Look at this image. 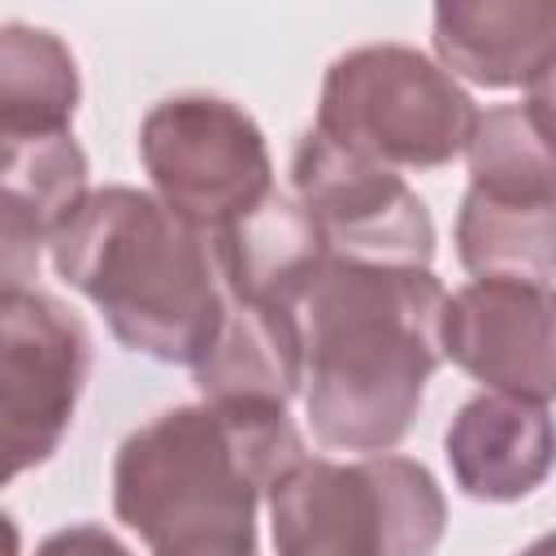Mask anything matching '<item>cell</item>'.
Masks as SVG:
<instances>
[{
	"instance_id": "cell-1",
	"label": "cell",
	"mask_w": 556,
	"mask_h": 556,
	"mask_svg": "<svg viewBox=\"0 0 556 556\" xmlns=\"http://www.w3.org/2000/svg\"><path fill=\"white\" fill-rule=\"evenodd\" d=\"M291 313L313 439L330 452H391L413 430L426 382L443 365V282L430 269L330 256Z\"/></svg>"
},
{
	"instance_id": "cell-2",
	"label": "cell",
	"mask_w": 556,
	"mask_h": 556,
	"mask_svg": "<svg viewBox=\"0 0 556 556\" xmlns=\"http://www.w3.org/2000/svg\"><path fill=\"white\" fill-rule=\"evenodd\" d=\"M300 460L287 408H165L117 447L113 513L152 556H256V508Z\"/></svg>"
},
{
	"instance_id": "cell-3",
	"label": "cell",
	"mask_w": 556,
	"mask_h": 556,
	"mask_svg": "<svg viewBox=\"0 0 556 556\" xmlns=\"http://www.w3.org/2000/svg\"><path fill=\"white\" fill-rule=\"evenodd\" d=\"M56 278L83 291L113 339L165 365H195L226 313L213 235L156 191L96 187L48 243Z\"/></svg>"
},
{
	"instance_id": "cell-4",
	"label": "cell",
	"mask_w": 556,
	"mask_h": 556,
	"mask_svg": "<svg viewBox=\"0 0 556 556\" xmlns=\"http://www.w3.org/2000/svg\"><path fill=\"white\" fill-rule=\"evenodd\" d=\"M269 530L278 556H434L447 500L408 456H304L269 491Z\"/></svg>"
},
{
	"instance_id": "cell-5",
	"label": "cell",
	"mask_w": 556,
	"mask_h": 556,
	"mask_svg": "<svg viewBox=\"0 0 556 556\" xmlns=\"http://www.w3.org/2000/svg\"><path fill=\"white\" fill-rule=\"evenodd\" d=\"M313 126L387 169H439L469 148L478 104L426 52L365 43L330 61Z\"/></svg>"
},
{
	"instance_id": "cell-6",
	"label": "cell",
	"mask_w": 556,
	"mask_h": 556,
	"mask_svg": "<svg viewBox=\"0 0 556 556\" xmlns=\"http://www.w3.org/2000/svg\"><path fill=\"white\" fill-rule=\"evenodd\" d=\"M139 161L156 200L208 235L274 195L261 126L222 96L187 91L152 104L139 126Z\"/></svg>"
},
{
	"instance_id": "cell-7",
	"label": "cell",
	"mask_w": 556,
	"mask_h": 556,
	"mask_svg": "<svg viewBox=\"0 0 556 556\" xmlns=\"http://www.w3.org/2000/svg\"><path fill=\"white\" fill-rule=\"evenodd\" d=\"M291 191L313 213L330 256L356 265L430 269L434 222L400 169L356 156L308 126L291 156Z\"/></svg>"
},
{
	"instance_id": "cell-8",
	"label": "cell",
	"mask_w": 556,
	"mask_h": 556,
	"mask_svg": "<svg viewBox=\"0 0 556 556\" xmlns=\"http://www.w3.org/2000/svg\"><path fill=\"white\" fill-rule=\"evenodd\" d=\"M0 382H4V473L43 465L74 426L91 369V334L39 287L0 291Z\"/></svg>"
},
{
	"instance_id": "cell-9",
	"label": "cell",
	"mask_w": 556,
	"mask_h": 556,
	"mask_svg": "<svg viewBox=\"0 0 556 556\" xmlns=\"http://www.w3.org/2000/svg\"><path fill=\"white\" fill-rule=\"evenodd\" d=\"M443 361L486 391L556 400V287L521 278H473L447 295Z\"/></svg>"
},
{
	"instance_id": "cell-10",
	"label": "cell",
	"mask_w": 556,
	"mask_h": 556,
	"mask_svg": "<svg viewBox=\"0 0 556 556\" xmlns=\"http://www.w3.org/2000/svg\"><path fill=\"white\" fill-rule=\"evenodd\" d=\"M443 456L469 500L513 504L547 482L556 465V421L547 404L482 391L456 408Z\"/></svg>"
},
{
	"instance_id": "cell-11",
	"label": "cell",
	"mask_w": 556,
	"mask_h": 556,
	"mask_svg": "<svg viewBox=\"0 0 556 556\" xmlns=\"http://www.w3.org/2000/svg\"><path fill=\"white\" fill-rule=\"evenodd\" d=\"M4 169H0V269L4 291L30 287L26 278L39 265V248L65 226V217L87 200V152L74 143L70 130L61 135H9L0 139Z\"/></svg>"
},
{
	"instance_id": "cell-12",
	"label": "cell",
	"mask_w": 556,
	"mask_h": 556,
	"mask_svg": "<svg viewBox=\"0 0 556 556\" xmlns=\"http://www.w3.org/2000/svg\"><path fill=\"white\" fill-rule=\"evenodd\" d=\"M434 52L452 78L473 87H530L556 56L552 0H443L434 4Z\"/></svg>"
},
{
	"instance_id": "cell-13",
	"label": "cell",
	"mask_w": 556,
	"mask_h": 556,
	"mask_svg": "<svg viewBox=\"0 0 556 556\" xmlns=\"http://www.w3.org/2000/svg\"><path fill=\"white\" fill-rule=\"evenodd\" d=\"M204 404L287 408L304 387V348L295 313L230 295L222 326L191 365Z\"/></svg>"
},
{
	"instance_id": "cell-14",
	"label": "cell",
	"mask_w": 556,
	"mask_h": 556,
	"mask_svg": "<svg viewBox=\"0 0 556 556\" xmlns=\"http://www.w3.org/2000/svg\"><path fill=\"white\" fill-rule=\"evenodd\" d=\"M217 265L226 291L252 304L295 308L313 274L330 261V248L313 222V213L295 195H265L252 213L213 230Z\"/></svg>"
},
{
	"instance_id": "cell-15",
	"label": "cell",
	"mask_w": 556,
	"mask_h": 556,
	"mask_svg": "<svg viewBox=\"0 0 556 556\" xmlns=\"http://www.w3.org/2000/svg\"><path fill=\"white\" fill-rule=\"evenodd\" d=\"M78 96L74 52L52 30L22 22L0 30V139L70 130Z\"/></svg>"
},
{
	"instance_id": "cell-16",
	"label": "cell",
	"mask_w": 556,
	"mask_h": 556,
	"mask_svg": "<svg viewBox=\"0 0 556 556\" xmlns=\"http://www.w3.org/2000/svg\"><path fill=\"white\" fill-rule=\"evenodd\" d=\"M456 256L473 278H556V204L495 200L478 187L456 208Z\"/></svg>"
},
{
	"instance_id": "cell-17",
	"label": "cell",
	"mask_w": 556,
	"mask_h": 556,
	"mask_svg": "<svg viewBox=\"0 0 556 556\" xmlns=\"http://www.w3.org/2000/svg\"><path fill=\"white\" fill-rule=\"evenodd\" d=\"M465 161L469 187L495 200L556 204V135L530 113L526 100L478 113Z\"/></svg>"
},
{
	"instance_id": "cell-18",
	"label": "cell",
	"mask_w": 556,
	"mask_h": 556,
	"mask_svg": "<svg viewBox=\"0 0 556 556\" xmlns=\"http://www.w3.org/2000/svg\"><path fill=\"white\" fill-rule=\"evenodd\" d=\"M35 556H130V547H126L113 530L83 521V526L52 530V534L35 547Z\"/></svg>"
},
{
	"instance_id": "cell-19",
	"label": "cell",
	"mask_w": 556,
	"mask_h": 556,
	"mask_svg": "<svg viewBox=\"0 0 556 556\" xmlns=\"http://www.w3.org/2000/svg\"><path fill=\"white\" fill-rule=\"evenodd\" d=\"M526 104H530V113L556 135V56L543 65V74L526 87Z\"/></svg>"
},
{
	"instance_id": "cell-20",
	"label": "cell",
	"mask_w": 556,
	"mask_h": 556,
	"mask_svg": "<svg viewBox=\"0 0 556 556\" xmlns=\"http://www.w3.org/2000/svg\"><path fill=\"white\" fill-rule=\"evenodd\" d=\"M517 556H556V530L552 534H543V539H534L530 547H521Z\"/></svg>"
}]
</instances>
